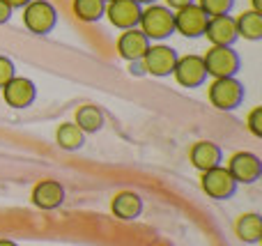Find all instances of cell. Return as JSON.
I'll return each instance as SVG.
<instances>
[{"label":"cell","instance_id":"6da1fadb","mask_svg":"<svg viewBox=\"0 0 262 246\" xmlns=\"http://www.w3.org/2000/svg\"><path fill=\"white\" fill-rule=\"evenodd\" d=\"M138 30L143 32L147 39H166L175 32V21H172V9H168L166 5H147L140 12Z\"/></svg>","mask_w":262,"mask_h":246},{"label":"cell","instance_id":"7a4b0ae2","mask_svg":"<svg viewBox=\"0 0 262 246\" xmlns=\"http://www.w3.org/2000/svg\"><path fill=\"white\" fill-rule=\"evenodd\" d=\"M177 51L172 46L166 44H149V49L145 51V55L138 60V62H131L136 64V74H152V76H170L172 69H175L177 62Z\"/></svg>","mask_w":262,"mask_h":246},{"label":"cell","instance_id":"3957f363","mask_svg":"<svg viewBox=\"0 0 262 246\" xmlns=\"http://www.w3.org/2000/svg\"><path fill=\"white\" fill-rule=\"evenodd\" d=\"M207 97L214 108L219 110H235L244 99V85L235 76L212 78L207 85Z\"/></svg>","mask_w":262,"mask_h":246},{"label":"cell","instance_id":"277c9868","mask_svg":"<svg viewBox=\"0 0 262 246\" xmlns=\"http://www.w3.org/2000/svg\"><path fill=\"white\" fill-rule=\"evenodd\" d=\"M58 23V12L49 0H30L23 7V26L32 35H49Z\"/></svg>","mask_w":262,"mask_h":246},{"label":"cell","instance_id":"5b68a950","mask_svg":"<svg viewBox=\"0 0 262 246\" xmlns=\"http://www.w3.org/2000/svg\"><path fill=\"white\" fill-rule=\"evenodd\" d=\"M205 72L212 78H226L235 76L239 72V55L232 46H212L207 53L203 55Z\"/></svg>","mask_w":262,"mask_h":246},{"label":"cell","instance_id":"8992f818","mask_svg":"<svg viewBox=\"0 0 262 246\" xmlns=\"http://www.w3.org/2000/svg\"><path fill=\"white\" fill-rule=\"evenodd\" d=\"M226 168L237 184H253V182H258L262 175V161L253 152H235L228 159Z\"/></svg>","mask_w":262,"mask_h":246},{"label":"cell","instance_id":"52a82bcc","mask_svg":"<svg viewBox=\"0 0 262 246\" xmlns=\"http://www.w3.org/2000/svg\"><path fill=\"white\" fill-rule=\"evenodd\" d=\"M200 187L214 200H228L237 191V182L228 173L226 166H216L212 170H205L203 177H200Z\"/></svg>","mask_w":262,"mask_h":246},{"label":"cell","instance_id":"ba28073f","mask_svg":"<svg viewBox=\"0 0 262 246\" xmlns=\"http://www.w3.org/2000/svg\"><path fill=\"white\" fill-rule=\"evenodd\" d=\"M172 21H175V32L195 39V37H203L209 16L193 3V5H186V7L172 12Z\"/></svg>","mask_w":262,"mask_h":246},{"label":"cell","instance_id":"9c48e42d","mask_svg":"<svg viewBox=\"0 0 262 246\" xmlns=\"http://www.w3.org/2000/svg\"><path fill=\"white\" fill-rule=\"evenodd\" d=\"M172 76L180 83L182 87H198L205 83L207 78V72H205V62L203 55H182L177 58L175 69H172Z\"/></svg>","mask_w":262,"mask_h":246},{"label":"cell","instance_id":"30bf717a","mask_svg":"<svg viewBox=\"0 0 262 246\" xmlns=\"http://www.w3.org/2000/svg\"><path fill=\"white\" fill-rule=\"evenodd\" d=\"M140 12L143 7L136 0H111L106 3L104 16H108V21L120 30H129V28H138Z\"/></svg>","mask_w":262,"mask_h":246},{"label":"cell","instance_id":"8fae6325","mask_svg":"<svg viewBox=\"0 0 262 246\" xmlns=\"http://www.w3.org/2000/svg\"><path fill=\"white\" fill-rule=\"evenodd\" d=\"M205 37L209 39L212 46H232L239 35H237L235 18L230 14H221V16H209L207 26H205Z\"/></svg>","mask_w":262,"mask_h":246},{"label":"cell","instance_id":"7c38bea8","mask_svg":"<svg viewBox=\"0 0 262 246\" xmlns=\"http://www.w3.org/2000/svg\"><path fill=\"white\" fill-rule=\"evenodd\" d=\"M3 97H5V101H7V106H12V108H28L37 97V87L30 78L14 76L12 81L3 87Z\"/></svg>","mask_w":262,"mask_h":246},{"label":"cell","instance_id":"4fadbf2b","mask_svg":"<svg viewBox=\"0 0 262 246\" xmlns=\"http://www.w3.org/2000/svg\"><path fill=\"white\" fill-rule=\"evenodd\" d=\"M189 161H191V166H193V168H198L200 173H205V170H212V168H216V166H221L223 152H221V147H219L216 143L198 141V143H193V145H191Z\"/></svg>","mask_w":262,"mask_h":246},{"label":"cell","instance_id":"5bb4252c","mask_svg":"<svg viewBox=\"0 0 262 246\" xmlns=\"http://www.w3.org/2000/svg\"><path fill=\"white\" fill-rule=\"evenodd\" d=\"M32 205L39 207V210H58L64 203V189L60 182L55 180H41V182L35 184L32 189Z\"/></svg>","mask_w":262,"mask_h":246},{"label":"cell","instance_id":"9a60e30c","mask_svg":"<svg viewBox=\"0 0 262 246\" xmlns=\"http://www.w3.org/2000/svg\"><path fill=\"white\" fill-rule=\"evenodd\" d=\"M147 49H149V39L138 28H129L118 37V53L127 62H138Z\"/></svg>","mask_w":262,"mask_h":246},{"label":"cell","instance_id":"2e32d148","mask_svg":"<svg viewBox=\"0 0 262 246\" xmlns=\"http://www.w3.org/2000/svg\"><path fill=\"white\" fill-rule=\"evenodd\" d=\"M111 212L120 221H134L143 212V200H140V196L136 191H120L111 200Z\"/></svg>","mask_w":262,"mask_h":246},{"label":"cell","instance_id":"e0dca14e","mask_svg":"<svg viewBox=\"0 0 262 246\" xmlns=\"http://www.w3.org/2000/svg\"><path fill=\"white\" fill-rule=\"evenodd\" d=\"M235 233L244 244H258L262 237V221H260L258 212L242 214L239 219L235 221Z\"/></svg>","mask_w":262,"mask_h":246},{"label":"cell","instance_id":"ac0fdd59","mask_svg":"<svg viewBox=\"0 0 262 246\" xmlns=\"http://www.w3.org/2000/svg\"><path fill=\"white\" fill-rule=\"evenodd\" d=\"M235 26H237V35L244 37V39H249V41L262 39V14L253 12V9L242 12L235 18Z\"/></svg>","mask_w":262,"mask_h":246},{"label":"cell","instance_id":"d6986e66","mask_svg":"<svg viewBox=\"0 0 262 246\" xmlns=\"http://www.w3.org/2000/svg\"><path fill=\"white\" fill-rule=\"evenodd\" d=\"M74 124H76L83 133H95L104 127V113H101L97 106L85 104L76 110V122Z\"/></svg>","mask_w":262,"mask_h":246},{"label":"cell","instance_id":"ffe728a7","mask_svg":"<svg viewBox=\"0 0 262 246\" xmlns=\"http://www.w3.org/2000/svg\"><path fill=\"white\" fill-rule=\"evenodd\" d=\"M55 143H58L62 150H69V152L81 150L83 143H85V133L74 122H64V124H60L58 131H55Z\"/></svg>","mask_w":262,"mask_h":246},{"label":"cell","instance_id":"44dd1931","mask_svg":"<svg viewBox=\"0 0 262 246\" xmlns=\"http://www.w3.org/2000/svg\"><path fill=\"white\" fill-rule=\"evenodd\" d=\"M74 14L85 23H95L99 18H104L106 3L104 0H74Z\"/></svg>","mask_w":262,"mask_h":246},{"label":"cell","instance_id":"7402d4cb","mask_svg":"<svg viewBox=\"0 0 262 246\" xmlns=\"http://www.w3.org/2000/svg\"><path fill=\"white\" fill-rule=\"evenodd\" d=\"M195 5H198L207 16H221V14H230L235 0H198Z\"/></svg>","mask_w":262,"mask_h":246},{"label":"cell","instance_id":"603a6c76","mask_svg":"<svg viewBox=\"0 0 262 246\" xmlns=\"http://www.w3.org/2000/svg\"><path fill=\"white\" fill-rule=\"evenodd\" d=\"M246 127L253 133L255 138H262V106H255V108L249 110L246 115Z\"/></svg>","mask_w":262,"mask_h":246},{"label":"cell","instance_id":"cb8c5ba5","mask_svg":"<svg viewBox=\"0 0 262 246\" xmlns=\"http://www.w3.org/2000/svg\"><path fill=\"white\" fill-rule=\"evenodd\" d=\"M16 76V69H14V62L9 58H5V55H0V90H3L5 85H7L12 78Z\"/></svg>","mask_w":262,"mask_h":246},{"label":"cell","instance_id":"d4e9b609","mask_svg":"<svg viewBox=\"0 0 262 246\" xmlns=\"http://www.w3.org/2000/svg\"><path fill=\"white\" fill-rule=\"evenodd\" d=\"M195 0H166V7L172 9V12H177V9L186 7V5H193Z\"/></svg>","mask_w":262,"mask_h":246},{"label":"cell","instance_id":"484cf974","mask_svg":"<svg viewBox=\"0 0 262 246\" xmlns=\"http://www.w3.org/2000/svg\"><path fill=\"white\" fill-rule=\"evenodd\" d=\"M12 18V7L5 0H0V23H7Z\"/></svg>","mask_w":262,"mask_h":246},{"label":"cell","instance_id":"4316f807","mask_svg":"<svg viewBox=\"0 0 262 246\" xmlns=\"http://www.w3.org/2000/svg\"><path fill=\"white\" fill-rule=\"evenodd\" d=\"M5 3H7L9 7H12V9H18V7L23 9V7H26V5H28V3H30V0H5Z\"/></svg>","mask_w":262,"mask_h":246},{"label":"cell","instance_id":"83f0119b","mask_svg":"<svg viewBox=\"0 0 262 246\" xmlns=\"http://www.w3.org/2000/svg\"><path fill=\"white\" fill-rule=\"evenodd\" d=\"M251 3H253V12L262 14V0H251Z\"/></svg>","mask_w":262,"mask_h":246},{"label":"cell","instance_id":"f1b7e54d","mask_svg":"<svg viewBox=\"0 0 262 246\" xmlns=\"http://www.w3.org/2000/svg\"><path fill=\"white\" fill-rule=\"evenodd\" d=\"M0 246H18V244L12 242V239H0Z\"/></svg>","mask_w":262,"mask_h":246},{"label":"cell","instance_id":"f546056e","mask_svg":"<svg viewBox=\"0 0 262 246\" xmlns=\"http://www.w3.org/2000/svg\"><path fill=\"white\" fill-rule=\"evenodd\" d=\"M136 3H138L140 7H143V5H145V7H147V5H154V3H157V0H136Z\"/></svg>","mask_w":262,"mask_h":246},{"label":"cell","instance_id":"4dcf8cb0","mask_svg":"<svg viewBox=\"0 0 262 246\" xmlns=\"http://www.w3.org/2000/svg\"><path fill=\"white\" fill-rule=\"evenodd\" d=\"M104 3H111V0H104Z\"/></svg>","mask_w":262,"mask_h":246}]
</instances>
